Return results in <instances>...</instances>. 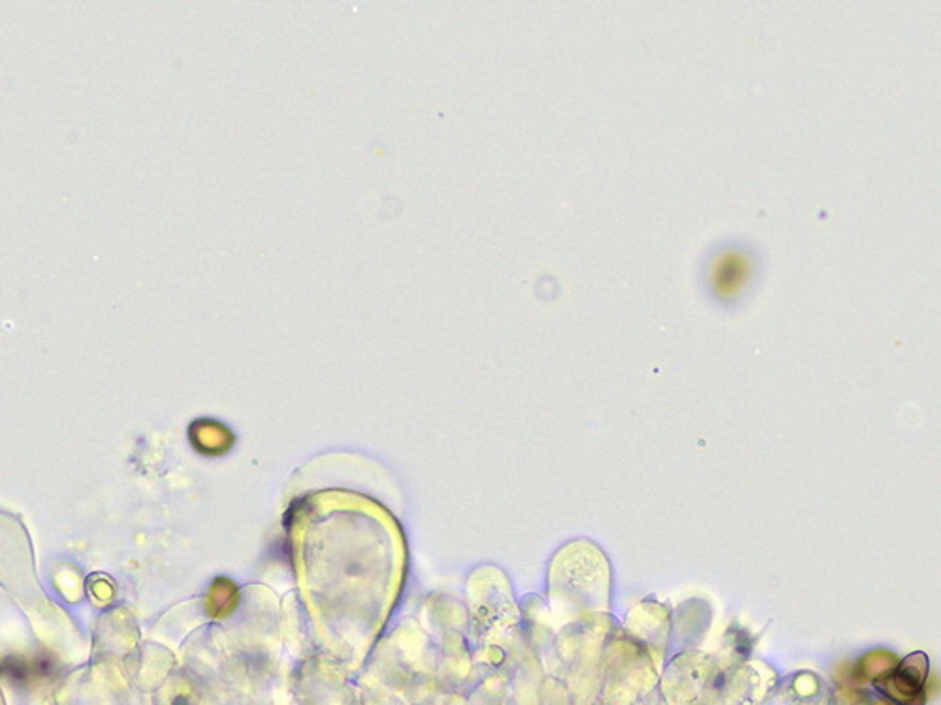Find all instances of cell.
<instances>
[{"instance_id":"6da1fadb","label":"cell","mask_w":941,"mask_h":705,"mask_svg":"<svg viewBox=\"0 0 941 705\" xmlns=\"http://www.w3.org/2000/svg\"><path fill=\"white\" fill-rule=\"evenodd\" d=\"M757 269V254L752 247L738 242L717 245L703 267L706 294L717 303H735L747 294Z\"/></svg>"},{"instance_id":"7a4b0ae2","label":"cell","mask_w":941,"mask_h":705,"mask_svg":"<svg viewBox=\"0 0 941 705\" xmlns=\"http://www.w3.org/2000/svg\"><path fill=\"white\" fill-rule=\"evenodd\" d=\"M929 677V659L924 653H912L889 674L875 679L877 691L898 705H924L922 686Z\"/></svg>"},{"instance_id":"3957f363","label":"cell","mask_w":941,"mask_h":705,"mask_svg":"<svg viewBox=\"0 0 941 705\" xmlns=\"http://www.w3.org/2000/svg\"><path fill=\"white\" fill-rule=\"evenodd\" d=\"M898 664L897 656L890 654V653H885V651H877V653H870L868 656H865L863 661H860V674L865 676V679H880L883 677L885 674H889V671L895 668Z\"/></svg>"},{"instance_id":"277c9868","label":"cell","mask_w":941,"mask_h":705,"mask_svg":"<svg viewBox=\"0 0 941 705\" xmlns=\"http://www.w3.org/2000/svg\"><path fill=\"white\" fill-rule=\"evenodd\" d=\"M875 705H887V703H883V701H880V703H875Z\"/></svg>"}]
</instances>
